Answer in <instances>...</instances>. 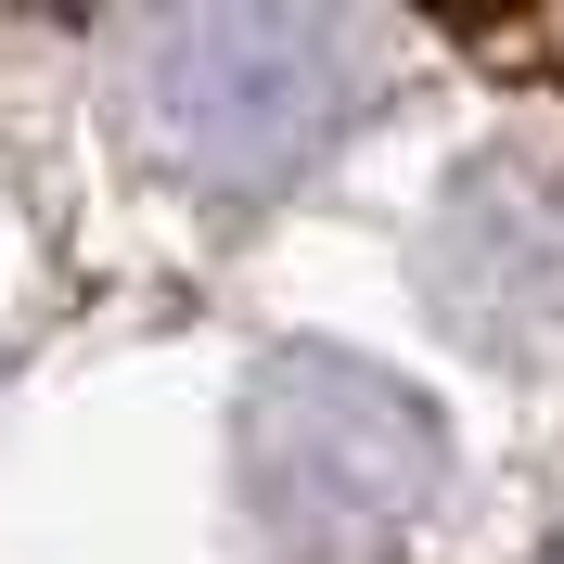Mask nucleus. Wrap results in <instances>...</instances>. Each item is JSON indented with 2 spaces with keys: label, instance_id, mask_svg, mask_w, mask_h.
I'll list each match as a JSON object with an SVG mask.
<instances>
[{
  "label": "nucleus",
  "instance_id": "obj_1",
  "mask_svg": "<svg viewBox=\"0 0 564 564\" xmlns=\"http://www.w3.org/2000/svg\"><path fill=\"white\" fill-rule=\"evenodd\" d=\"M334 65H347L334 26H270V13L257 26H231V13L154 26L141 39V116H154V141L193 180H282V167H308L321 129L347 116Z\"/></svg>",
  "mask_w": 564,
  "mask_h": 564
},
{
  "label": "nucleus",
  "instance_id": "obj_2",
  "mask_svg": "<svg viewBox=\"0 0 564 564\" xmlns=\"http://www.w3.org/2000/svg\"><path fill=\"white\" fill-rule=\"evenodd\" d=\"M270 436H295V513L282 527L308 539H334V527H359V539H386V527H411V500H423V475H436V436H423V411L411 398H386V386H359V372H295V386L270 398Z\"/></svg>",
  "mask_w": 564,
  "mask_h": 564
}]
</instances>
